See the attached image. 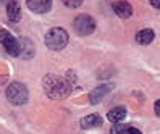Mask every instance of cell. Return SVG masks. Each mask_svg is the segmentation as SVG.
Instances as JSON below:
<instances>
[{"label":"cell","mask_w":160,"mask_h":134,"mask_svg":"<svg viewBox=\"0 0 160 134\" xmlns=\"http://www.w3.org/2000/svg\"><path fill=\"white\" fill-rule=\"evenodd\" d=\"M44 89H45L49 97L58 99V97H67L71 86L63 78H58L55 74H47L44 78Z\"/></svg>","instance_id":"1"},{"label":"cell","mask_w":160,"mask_h":134,"mask_svg":"<svg viewBox=\"0 0 160 134\" xmlns=\"http://www.w3.org/2000/svg\"><path fill=\"white\" fill-rule=\"evenodd\" d=\"M68 44V32L63 27H52L45 34V45L50 50H62Z\"/></svg>","instance_id":"2"},{"label":"cell","mask_w":160,"mask_h":134,"mask_svg":"<svg viewBox=\"0 0 160 134\" xmlns=\"http://www.w3.org/2000/svg\"><path fill=\"white\" fill-rule=\"evenodd\" d=\"M7 99L13 105H23L28 100V89L21 82H12L7 87Z\"/></svg>","instance_id":"3"},{"label":"cell","mask_w":160,"mask_h":134,"mask_svg":"<svg viewBox=\"0 0 160 134\" xmlns=\"http://www.w3.org/2000/svg\"><path fill=\"white\" fill-rule=\"evenodd\" d=\"M74 29H76L78 34L81 36H89L92 34V31L96 29V21L94 18L89 15H79L74 20Z\"/></svg>","instance_id":"4"},{"label":"cell","mask_w":160,"mask_h":134,"mask_svg":"<svg viewBox=\"0 0 160 134\" xmlns=\"http://www.w3.org/2000/svg\"><path fill=\"white\" fill-rule=\"evenodd\" d=\"M0 42H2L3 49L12 57H20V41L15 39L8 31L0 29Z\"/></svg>","instance_id":"5"},{"label":"cell","mask_w":160,"mask_h":134,"mask_svg":"<svg viewBox=\"0 0 160 134\" xmlns=\"http://www.w3.org/2000/svg\"><path fill=\"white\" fill-rule=\"evenodd\" d=\"M28 8L34 13H47L52 8V0H26Z\"/></svg>","instance_id":"6"},{"label":"cell","mask_w":160,"mask_h":134,"mask_svg":"<svg viewBox=\"0 0 160 134\" xmlns=\"http://www.w3.org/2000/svg\"><path fill=\"white\" fill-rule=\"evenodd\" d=\"M113 89V86L112 84H102V86H99L97 89H94L91 94H89V100H91V103H99L105 95Z\"/></svg>","instance_id":"7"},{"label":"cell","mask_w":160,"mask_h":134,"mask_svg":"<svg viewBox=\"0 0 160 134\" xmlns=\"http://www.w3.org/2000/svg\"><path fill=\"white\" fill-rule=\"evenodd\" d=\"M113 12L120 16V18H129L131 15H133V8H131V5L128 2H125V0H120V2H115L113 3Z\"/></svg>","instance_id":"8"},{"label":"cell","mask_w":160,"mask_h":134,"mask_svg":"<svg viewBox=\"0 0 160 134\" xmlns=\"http://www.w3.org/2000/svg\"><path fill=\"white\" fill-rule=\"evenodd\" d=\"M7 15L8 18H10V21L16 23L21 20V8H20V3L15 2V0H12V2L7 3Z\"/></svg>","instance_id":"9"},{"label":"cell","mask_w":160,"mask_h":134,"mask_svg":"<svg viewBox=\"0 0 160 134\" xmlns=\"http://www.w3.org/2000/svg\"><path fill=\"white\" fill-rule=\"evenodd\" d=\"M102 124V118L99 115H88L81 120V128L82 129H91V128H97Z\"/></svg>","instance_id":"10"},{"label":"cell","mask_w":160,"mask_h":134,"mask_svg":"<svg viewBox=\"0 0 160 134\" xmlns=\"http://www.w3.org/2000/svg\"><path fill=\"white\" fill-rule=\"evenodd\" d=\"M154 37H155V34H154L152 29H142L136 34V42L141 44V45H149L154 41Z\"/></svg>","instance_id":"11"},{"label":"cell","mask_w":160,"mask_h":134,"mask_svg":"<svg viewBox=\"0 0 160 134\" xmlns=\"http://www.w3.org/2000/svg\"><path fill=\"white\" fill-rule=\"evenodd\" d=\"M125 117H126V108H123V107H117V108L110 110V112L107 113V118H108V121H112V123L123 121Z\"/></svg>","instance_id":"12"},{"label":"cell","mask_w":160,"mask_h":134,"mask_svg":"<svg viewBox=\"0 0 160 134\" xmlns=\"http://www.w3.org/2000/svg\"><path fill=\"white\" fill-rule=\"evenodd\" d=\"M32 45L31 42L28 39H20V55L23 57V58H29V57L32 55Z\"/></svg>","instance_id":"13"},{"label":"cell","mask_w":160,"mask_h":134,"mask_svg":"<svg viewBox=\"0 0 160 134\" xmlns=\"http://www.w3.org/2000/svg\"><path fill=\"white\" fill-rule=\"evenodd\" d=\"M112 134H141L139 129L133 128V126H126V124H118L112 129Z\"/></svg>","instance_id":"14"},{"label":"cell","mask_w":160,"mask_h":134,"mask_svg":"<svg viewBox=\"0 0 160 134\" xmlns=\"http://www.w3.org/2000/svg\"><path fill=\"white\" fill-rule=\"evenodd\" d=\"M62 2L67 5L68 8H78L82 3V0H62Z\"/></svg>","instance_id":"15"},{"label":"cell","mask_w":160,"mask_h":134,"mask_svg":"<svg viewBox=\"0 0 160 134\" xmlns=\"http://www.w3.org/2000/svg\"><path fill=\"white\" fill-rule=\"evenodd\" d=\"M154 112H155V115L160 118V100H157L155 102V105H154Z\"/></svg>","instance_id":"16"},{"label":"cell","mask_w":160,"mask_h":134,"mask_svg":"<svg viewBox=\"0 0 160 134\" xmlns=\"http://www.w3.org/2000/svg\"><path fill=\"white\" fill-rule=\"evenodd\" d=\"M150 5L154 8H160V0H150Z\"/></svg>","instance_id":"17"}]
</instances>
